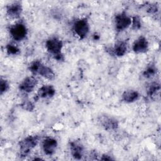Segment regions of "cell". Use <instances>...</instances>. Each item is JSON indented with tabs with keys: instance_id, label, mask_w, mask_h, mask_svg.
Here are the masks:
<instances>
[{
	"instance_id": "cell-18",
	"label": "cell",
	"mask_w": 161,
	"mask_h": 161,
	"mask_svg": "<svg viewBox=\"0 0 161 161\" xmlns=\"http://www.w3.org/2000/svg\"><path fill=\"white\" fill-rule=\"evenodd\" d=\"M6 52H7L8 54L9 55H18L20 52V50L19 49V48L17 46H16L15 45L12 44V43L8 44L6 47Z\"/></svg>"
},
{
	"instance_id": "cell-6",
	"label": "cell",
	"mask_w": 161,
	"mask_h": 161,
	"mask_svg": "<svg viewBox=\"0 0 161 161\" xmlns=\"http://www.w3.org/2000/svg\"><path fill=\"white\" fill-rule=\"evenodd\" d=\"M98 122L100 125L107 131H114L118 128V121L109 116L106 114L101 115L98 118Z\"/></svg>"
},
{
	"instance_id": "cell-11",
	"label": "cell",
	"mask_w": 161,
	"mask_h": 161,
	"mask_svg": "<svg viewBox=\"0 0 161 161\" xmlns=\"http://www.w3.org/2000/svg\"><path fill=\"white\" fill-rule=\"evenodd\" d=\"M70 150L72 156L75 159L80 160L84 155V147L78 141H73L70 143Z\"/></svg>"
},
{
	"instance_id": "cell-4",
	"label": "cell",
	"mask_w": 161,
	"mask_h": 161,
	"mask_svg": "<svg viewBox=\"0 0 161 161\" xmlns=\"http://www.w3.org/2000/svg\"><path fill=\"white\" fill-rule=\"evenodd\" d=\"M75 33L80 39L85 38L89 31V25L86 18H81L75 21L73 25Z\"/></svg>"
},
{
	"instance_id": "cell-21",
	"label": "cell",
	"mask_w": 161,
	"mask_h": 161,
	"mask_svg": "<svg viewBox=\"0 0 161 161\" xmlns=\"http://www.w3.org/2000/svg\"><path fill=\"white\" fill-rule=\"evenodd\" d=\"M9 85L8 82L6 80H5L3 78H1V80H0V92H1V94L3 95L4 93L7 92L8 90L9 89Z\"/></svg>"
},
{
	"instance_id": "cell-16",
	"label": "cell",
	"mask_w": 161,
	"mask_h": 161,
	"mask_svg": "<svg viewBox=\"0 0 161 161\" xmlns=\"http://www.w3.org/2000/svg\"><path fill=\"white\" fill-rule=\"evenodd\" d=\"M157 70L155 65L153 64H150L146 67V69L143 71V75L144 77L147 78V79L151 78L156 74Z\"/></svg>"
},
{
	"instance_id": "cell-7",
	"label": "cell",
	"mask_w": 161,
	"mask_h": 161,
	"mask_svg": "<svg viewBox=\"0 0 161 161\" xmlns=\"http://www.w3.org/2000/svg\"><path fill=\"white\" fill-rule=\"evenodd\" d=\"M38 81L35 77H27L19 85V89L25 93H30L33 91Z\"/></svg>"
},
{
	"instance_id": "cell-23",
	"label": "cell",
	"mask_w": 161,
	"mask_h": 161,
	"mask_svg": "<svg viewBox=\"0 0 161 161\" xmlns=\"http://www.w3.org/2000/svg\"><path fill=\"white\" fill-rule=\"evenodd\" d=\"M158 10V8L155 4L150 5L148 9V12L150 14H153L155 13Z\"/></svg>"
},
{
	"instance_id": "cell-20",
	"label": "cell",
	"mask_w": 161,
	"mask_h": 161,
	"mask_svg": "<svg viewBox=\"0 0 161 161\" xmlns=\"http://www.w3.org/2000/svg\"><path fill=\"white\" fill-rule=\"evenodd\" d=\"M42 62L40 60H35L32 62L29 65L30 71L34 75L37 74L38 69L41 65Z\"/></svg>"
},
{
	"instance_id": "cell-13",
	"label": "cell",
	"mask_w": 161,
	"mask_h": 161,
	"mask_svg": "<svg viewBox=\"0 0 161 161\" xmlns=\"http://www.w3.org/2000/svg\"><path fill=\"white\" fill-rule=\"evenodd\" d=\"M55 94V89L52 85H43L38 91L37 96L40 98H51Z\"/></svg>"
},
{
	"instance_id": "cell-17",
	"label": "cell",
	"mask_w": 161,
	"mask_h": 161,
	"mask_svg": "<svg viewBox=\"0 0 161 161\" xmlns=\"http://www.w3.org/2000/svg\"><path fill=\"white\" fill-rule=\"evenodd\" d=\"M160 86L158 82H152L148 89V95L151 98L154 97L160 91Z\"/></svg>"
},
{
	"instance_id": "cell-24",
	"label": "cell",
	"mask_w": 161,
	"mask_h": 161,
	"mask_svg": "<svg viewBox=\"0 0 161 161\" xmlns=\"http://www.w3.org/2000/svg\"><path fill=\"white\" fill-rule=\"evenodd\" d=\"M101 159L103 160H113V158L111 157H109L108 155H105V154L102 156Z\"/></svg>"
},
{
	"instance_id": "cell-5",
	"label": "cell",
	"mask_w": 161,
	"mask_h": 161,
	"mask_svg": "<svg viewBox=\"0 0 161 161\" xmlns=\"http://www.w3.org/2000/svg\"><path fill=\"white\" fill-rule=\"evenodd\" d=\"M131 24V19L125 12L117 14L114 17V25L117 31H121L128 28Z\"/></svg>"
},
{
	"instance_id": "cell-14",
	"label": "cell",
	"mask_w": 161,
	"mask_h": 161,
	"mask_svg": "<svg viewBox=\"0 0 161 161\" xmlns=\"http://www.w3.org/2000/svg\"><path fill=\"white\" fill-rule=\"evenodd\" d=\"M37 74H39L49 80H52L55 78V73L53 72V70L49 67L43 65L42 63L38 69Z\"/></svg>"
},
{
	"instance_id": "cell-9",
	"label": "cell",
	"mask_w": 161,
	"mask_h": 161,
	"mask_svg": "<svg viewBox=\"0 0 161 161\" xmlns=\"http://www.w3.org/2000/svg\"><path fill=\"white\" fill-rule=\"evenodd\" d=\"M133 50L136 53H145L148 50V42L143 36L138 37L133 44Z\"/></svg>"
},
{
	"instance_id": "cell-3",
	"label": "cell",
	"mask_w": 161,
	"mask_h": 161,
	"mask_svg": "<svg viewBox=\"0 0 161 161\" xmlns=\"http://www.w3.org/2000/svg\"><path fill=\"white\" fill-rule=\"evenodd\" d=\"M9 31L11 37L16 41H22L26 38L28 33L26 26L21 22L11 25L9 28Z\"/></svg>"
},
{
	"instance_id": "cell-8",
	"label": "cell",
	"mask_w": 161,
	"mask_h": 161,
	"mask_svg": "<svg viewBox=\"0 0 161 161\" xmlns=\"http://www.w3.org/2000/svg\"><path fill=\"white\" fill-rule=\"evenodd\" d=\"M57 141L51 137H47L42 142V148L47 155H52L57 149Z\"/></svg>"
},
{
	"instance_id": "cell-2",
	"label": "cell",
	"mask_w": 161,
	"mask_h": 161,
	"mask_svg": "<svg viewBox=\"0 0 161 161\" xmlns=\"http://www.w3.org/2000/svg\"><path fill=\"white\" fill-rule=\"evenodd\" d=\"M39 137L37 135H30L21 140L19 143L20 156L26 157L38 144Z\"/></svg>"
},
{
	"instance_id": "cell-22",
	"label": "cell",
	"mask_w": 161,
	"mask_h": 161,
	"mask_svg": "<svg viewBox=\"0 0 161 161\" xmlns=\"http://www.w3.org/2000/svg\"><path fill=\"white\" fill-rule=\"evenodd\" d=\"M21 106L24 109L28 111H32L35 108L34 104L31 101H23V103L21 104Z\"/></svg>"
},
{
	"instance_id": "cell-15",
	"label": "cell",
	"mask_w": 161,
	"mask_h": 161,
	"mask_svg": "<svg viewBox=\"0 0 161 161\" xmlns=\"http://www.w3.org/2000/svg\"><path fill=\"white\" fill-rule=\"evenodd\" d=\"M139 97V94L135 90L125 91L122 94V99L125 103H131L136 101Z\"/></svg>"
},
{
	"instance_id": "cell-12",
	"label": "cell",
	"mask_w": 161,
	"mask_h": 161,
	"mask_svg": "<svg viewBox=\"0 0 161 161\" xmlns=\"http://www.w3.org/2000/svg\"><path fill=\"white\" fill-rule=\"evenodd\" d=\"M109 53L116 57H122L125 55L127 51V45L125 42L119 41L115 43L114 47L109 48Z\"/></svg>"
},
{
	"instance_id": "cell-19",
	"label": "cell",
	"mask_w": 161,
	"mask_h": 161,
	"mask_svg": "<svg viewBox=\"0 0 161 161\" xmlns=\"http://www.w3.org/2000/svg\"><path fill=\"white\" fill-rule=\"evenodd\" d=\"M131 25L133 30H139L142 26V22H141L140 18L137 15L134 16L131 19Z\"/></svg>"
},
{
	"instance_id": "cell-1",
	"label": "cell",
	"mask_w": 161,
	"mask_h": 161,
	"mask_svg": "<svg viewBox=\"0 0 161 161\" xmlns=\"http://www.w3.org/2000/svg\"><path fill=\"white\" fill-rule=\"evenodd\" d=\"M45 47L47 51L52 54L54 58L58 61L64 60V55L62 53L63 43L57 37H51L45 42Z\"/></svg>"
},
{
	"instance_id": "cell-10",
	"label": "cell",
	"mask_w": 161,
	"mask_h": 161,
	"mask_svg": "<svg viewBox=\"0 0 161 161\" xmlns=\"http://www.w3.org/2000/svg\"><path fill=\"white\" fill-rule=\"evenodd\" d=\"M22 6L19 2H14L6 6V13L11 18H19L22 13Z\"/></svg>"
}]
</instances>
